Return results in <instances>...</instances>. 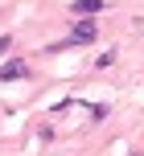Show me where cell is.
I'll return each instance as SVG.
<instances>
[{"mask_svg": "<svg viewBox=\"0 0 144 156\" xmlns=\"http://www.w3.org/2000/svg\"><path fill=\"white\" fill-rule=\"evenodd\" d=\"M70 37H74V45H91V41L99 37V25L91 21V16H82V21H74V29H70Z\"/></svg>", "mask_w": 144, "mask_h": 156, "instance_id": "6da1fadb", "label": "cell"}, {"mask_svg": "<svg viewBox=\"0 0 144 156\" xmlns=\"http://www.w3.org/2000/svg\"><path fill=\"white\" fill-rule=\"evenodd\" d=\"M25 74H29V66H25L21 58H13V62L0 66V82H16V78H25Z\"/></svg>", "mask_w": 144, "mask_h": 156, "instance_id": "7a4b0ae2", "label": "cell"}, {"mask_svg": "<svg viewBox=\"0 0 144 156\" xmlns=\"http://www.w3.org/2000/svg\"><path fill=\"white\" fill-rule=\"evenodd\" d=\"M74 12H78V16H95V12H103V8H107V0H74Z\"/></svg>", "mask_w": 144, "mask_h": 156, "instance_id": "3957f363", "label": "cell"}, {"mask_svg": "<svg viewBox=\"0 0 144 156\" xmlns=\"http://www.w3.org/2000/svg\"><path fill=\"white\" fill-rule=\"evenodd\" d=\"M8 49H13V37L4 33V37H0V54H8Z\"/></svg>", "mask_w": 144, "mask_h": 156, "instance_id": "277c9868", "label": "cell"}, {"mask_svg": "<svg viewBox=\"0 0 144 156\" xmlns=\"http://www.w3.org/2000/svg\"><path fill=\"white\" fill-rule=\"evenodd\" d=\"M132 156H144V152H132Z\"/></svg>", "mask_w": 144, "mask_h": 156, "instance_id": "5b68a950", "label": "cell"}]
</instances>
